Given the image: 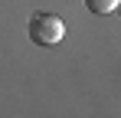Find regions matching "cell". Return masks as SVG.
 Here are the masks:
<instances>
[{
	"instance_id": "cell-1",
	"label": "cell",
	"mask_w": 121,
	"mask_h": 118,
	"mask_svg": "<svg viewBox=\"0 0 121 118\" xmlns=\"http://www.w3.org/2000/svg\"><path fill=\"white\" fill-rule=\"evenodd\" d=\"M65 36V23L56 13H33L30 20V39L36 46H56Z\"/></svg>"
},
{
	"instance_id": "cell-2",
	"label": "cell",
	"mask_w": 121,
	"mask_h": 118,
	"mask_svg": "<svg viewBox=\"0 0 121 118\" xmlns=\"http://www.w3.org/2000/svg\"><path fill=\"white\" fill-rule=\"evenodd\" d=\"M85 7H88L92 13H111V10L121 7V0H85Z\"/></svg>"
}]
</instances>
